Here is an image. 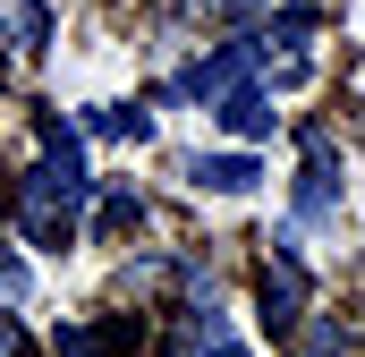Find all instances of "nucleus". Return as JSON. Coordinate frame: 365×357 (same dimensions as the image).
Instances as JSON below:
<instances>
[{
  "label": "nucleus",
  "mask_w": 365,
  "mask_h": 357,
  "mask_svg": "<svg viewBox=\"0 0 365 357\" xmlns=\"http://www.w3.org/2000/svg\"><path fill=\"white\" fill-rule=\"evenodd\" d=\"M34 171L17 178V196H9V221H17V238L26 247H68L77 230H86V204H93V171H86V136L60 119V111H43L34 119Z\"/></svg>",
  "instance_id": "obj_1"
},
{
  "label": "nucleus",
  "mask_w": 365,
  "mask_h": 357,
  "mask_svg": "<svg viewBox=\"0 0 365 357\" xmlns=\"http://www.w3.org/2000/svg\"><path fill=\"white\" fill-rule=\"evenodd\" d=\"M297 154H306V171H297V187H289V230H331L340 204H349V162H340L331 128H306Z\"/></svg>",
  "instance_id": "obj_2"
},
{
  "label": "nucleus",
  "mask_w": 365,
  "mask_h": 357,
  "mask_svg": "<svg viewBox=\"0 0 365 357\" xmlns=\"http://www.w3.org/2000/svg\"><path fill=\"white\" fill-rule=\"evenodd\" d=\"M306 298H314V272L297 264L289 247H272V256H264V281H255L264 323H272V332H297V323H306Z\"/></svg>",
  "instance_id": "obj_3"
},
{
  "label": "nucleus",
  "mask_w": 365,
  "mask_h": 357,
  "mask_svg": "<svg viewBox=\"0 0 365 357\" xmlns=\"http://www.w3.org/2000/svg\"><path fill=\"white\" fill-rule=\"evenodd\" d=\"M162 357H255L238 332H230V315L204 298V306H179L170 315V341H162Z\"/></svg>",
  "instance_id": "obj_4"
},
{
  "label": "nucleus",
  "mask_w": 365,
  "mask_h": 357,
  "mask_svg": "<svg viewBox=\"0 0 365 357\" xmlns=\"http://www.w3.org/2000/svg\"><path fill=\"white\" fill-rule=\"evenodd\" d=\"M51 43V0H0V60H34Z\"/></svg>",
  "instance_id": "obj_5"
},
{
  "label": "nucleus",
  "mask_w": 365,
  "mask_h": 357,
  "mask_svg": "<svg viewBox=\"0 0 365 357\" xmlns=\"http://www.w3.org/2000/svg\"><path fill=\"white\" fill-rule=\"evenodd\" d=\"M212 119H221V128H230V136H247V145H255V136H272V86H264V77H247V86L238 94H221V102H212Z\"/></svg>",
  "instance_id": "obj_6"
},
{
  "label": "nucleus",
  "mask_w": 365,
  "mask_h": 357,
  "mask_svg": "<svg viewBox=\"0 0 365 357\" xmlns=\"http://www.w3.org/2000/svg\"><path fill=\"white\" fill-rule=\"evenodd\" d=\"M255 154H187V187H204V196H247L255 187Z\"/></svg>",
  "instance_id": "obj_7"
},
{
  "label": "nucleus",
  "mask_w": 365,
  "mask_h": 357,
  "mask_svg": "<svg viewBox=\"0 0 365 357\" xmlns=\"http://www.w3.org/2000/svg\"><path fill=\"white\" fill-rule=\"evenodd\" d=\"M136 349V323H60V357H128Z\"/></svg>",
  "instance_id": "obj_8"
},
{
  "label": "nucleus",
  "mask_w": 365,
  "mask_h": 357,
  "mask_svg": "<svg viewBox=\"0 0 365 357\" xmlns=\"http://www.w3.org/2000/svg\"><path fill=\"white\" fill-rule=\"evenodd\" d=\"M86 128H93V136H153V119H145V111H128V102H93Z\"/></svg>",
  "instance_id": "obj_9"
},
{
  "label": "nucleus",
  "mask_w": 365,
  "mask_h": 357,
  "mask_svg": "<svg viewBox=\"0 0 365 357\" xmlns=\"http://www.w3.org/2000/svg\"><path fill=\"white\" fill-rule=\"evenodd\" d=\"M128 221H145V204H136V187H110L102 196V230H128Z\"/></svg>",
  "instance_id": "obj_10"
},
{
  "label": "nucleus",
  "mask_w": 365,
  "mask_h": 357,
  "mask_svg": "<svg viewBox=\"0 0 365 357\" xmlns=\"http://www.w3.org/2000/svg\"><path fill=\"white\" fill-rule=\"evenodd\" d=\"M26 289H34V272H26L17 256H9V247H0V306H17Z\"/></svg>",
  "instance_id": "obj_11"
},
{
  "label": "nucleus",
  "mask_w": 365,
  "mask_h": 357,
  "mask_svg": "<svg viewBox=\"0 0 365 357\" xmlns=\"http://www.w3.org/2000/svg\"><path fill=\"white\" fill-rule=\"evenodd\" d=\"M349 341H340V323H306V341H297V357H340Z\"/></svg>",
  "instance_id": "obj_12"
},
{
  "label": "nucleus",
  "mask_w": 365,
  "mask_h": 357,
  "mask_svg": "<svg viewBox=\"0 0 365 357\" xmlns=\"http://www.w3.org/2000/svg\"><path fill=\"white\" fill-rule=\"evenodd\" d=\"M195 17H255V9H272V0H187Z\"/></svg>",
  "instance_id": "obj_13"
},
{
  "label": "nucleus",
  "mask_w": 365,
  "mask_h": 357,
  "mask_svg": "<svg viewBox=\"0 0 365 357\" xmlns=\"http://www.w3.org/2000/svg\"><path fill=\"white\" fill-rule=\"evenodd\" d=\"M0 357H26V341H17V332H9V323H0Z\"/></svg>",
  "instance_id": "obj_14"
}]
</instances>
